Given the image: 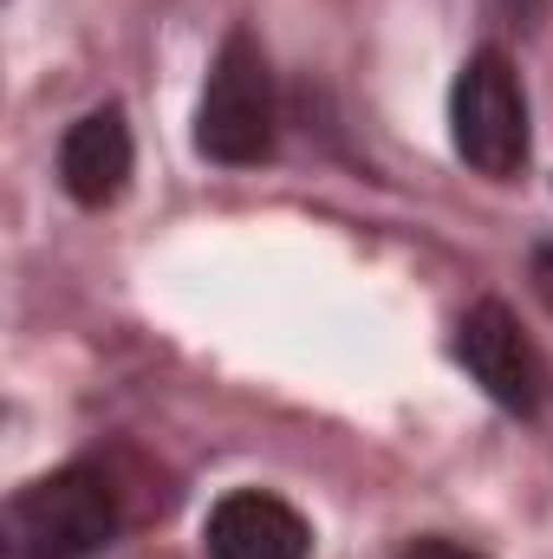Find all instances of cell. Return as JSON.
<instances>
[{
    "label": "cell",
    "instance_id": "obj_1",
    "mask_svg": "<svg viewBox=\"0 0 553 559\" xmlns=\"http://www.w3.org/2000/svg\"><path fill=\"white\" fill-rule=\"evenodd\" d=\"M274 72H268V52L255 33H228L215 66H209V85H202V105H196V150L222 169H255L274 156Z\"/></svg>",
    "mask_w": 553,
    "mask_h": 559
},
{
    "label": "cell",
    "instance_id": "obj_2",
    "mask_svg": "<svg viewBox=\"0 0 553 559\" xmlns=\"http://www.w3.org/2000/svg\"><path fill=\"white\" fill-rule=\"evenodd\" d=\"M118 534V488L72 462L7 501V559H85Z\"/></svg>",
    "mask_w": 553,
    "mask_h": 559
},
{
    "label": "cell",
    "instance_id": "obj_3",
    "mask_svg": "<svg viewBox=\"0 0 553 559\" xmlns=\"http://www.w3.org/2000/svg\"><path fill=\"white\" fill-rule=\"evenodd\" d=\"M449 143L475 176H495V182L521 176V163H528V92H521V72L502 46L469 52V66L456 72Z\"/></svg>",
    "mask_w": 553,
    "mask_h": 559
},
{
    "label": "cell",
    "instance_id": "obj_4",
    "mask_svg": "<svg viewBox=\"0 0 553 559\" xmlns=\"http://www.w3.org/2000/svg\"><path fill=\"white\" fill-rule=\"evenodd\" d=\"M456 352L469 365V378L515 417H534L548 404V358L534 352V338L521 332V319L502 306V299H482L469 306L462 332H456Z\"/></svg>",
    "mask_w": 553,
    "mask_h": 559
},
{
    "label": "cell",
    "instance_id": "obj_5",
    "mask_svg": "<svg viewBox=\"0 0 553 559\" xmlns=\"http://www.w3.org/2000/svg\"><path fill=\"white\" fill-rule=\"evenodd\" d=\"M202 547H209V559H306L313 554V527L280 495L235 488V495H222L209 508Z\"/></svg>",
    "mask_w": 553,
    "mask_h": 559
},
{
    "label": "cell",
    "instance_id": "obj_6",
    "mask_svg": "<svg viewBox=\"0 0 553 559\" xmlns=\"http://www.w3.org/2000/svg\"><path fill=\"white\" fill-rule=\"evenodd\" d=\"M131 163H138V150H131V124H125L118 105L85 111V118L66 131V143H59V182H66V195H72L79 209L118 202L125 182H131Z\"/></svg>",
    "mask_w": 553,
    "mask_h": 559
},
{
    "label": "cell",
    "instance_id": "obj_7",
    "mask_svg": "<svg viewBox=\"0 0 553 559\" xmlns=\"http://www.w3.org/2000/svg\"><path fill=\"white\" fill-rule=\"evenodd\" d=\"M398 559H482V554H469V547H456V540H443V534H430V540H411Z\"/></svg>",
    "mask_w": 553,
    "mask_h": 559
},
{
    "label": "cell",
    "instance_id": "obj_8",
    "mask_svg": "<svg viewBox=\"0 0 553 559\" xmlns=\"http://www.w3.org/2000/svg\"><path fill=\"white\" fill-rule=\"evenodd\" d=\"M489 7H495V13H502V20H508V26H534V20H541V7H548V0H489Z\"/></svg>",
    "mask_w": 553,
    "mask_h": 559
},
{
    "label": "cell",
    "instance_id": "obj_9",
    "mask_svg": "<svg viewBox=\"0 0 553 559\" xmlns=\"http://www.w3.org/2000/svg\"><path fill=\"white\" fill-rule=\"evenodd\" d=\"M534 286H541V299L553 306V241L541 248V254H534Z\"/></svg>",
    "mask_w": 553,
    "mask_h": 559
}]
</instances>
